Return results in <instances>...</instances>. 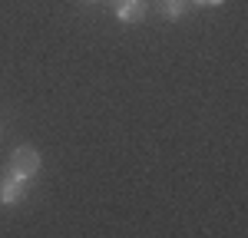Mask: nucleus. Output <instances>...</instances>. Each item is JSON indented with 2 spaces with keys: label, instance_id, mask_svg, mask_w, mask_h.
Wrapping results in <instances>:
<instances>
[{
  "label": "nucleus",
  "instance_id": "20e7f679",
  "mask_svg": "<svg viewBox=\"0 0 248 238\" xmlns=\"http://www.w3.org/2000/svg\"><path fill=\"white\" fill-rule=\"evenodd\" d=\"M186 3L189 0H159V7H162V14L169 20H179L182 14H186Z\"/></svg>",
  "mask_w": 248,
  "mask_h": 238
},
{
  "label": "nucleus",
  "instance_id": "f03ea898",
  "mask_svg": "<svg viewBox=\"0 0 248 238\" xmlns=\"http://www.w3.org/2000/svg\"><path fill=\"white\" fill-rule=\"evenodd\" d=\"M23 192H27V182L7 172L3 182H0V202H3V205H17L20 198H23Z\"/></svg>",
  "mask_w": 248,
  "mask_h": 238
},
{
  "label": "nucleus",
  "instance_id": "f257e3e1",
  "mask_svg": "<svg viewBox=\"0 0 248 238\" xmlns=\"http://www.w3.org/2000/svg\"><path fill=\"white\" fill-rule=\"evenodd\" d=\"M40 165H43V159H40V152L33 149V146H20V149H14V156H10V176L17 178H33L40 172Z\"/></svg>",
  "mask_w": 248,
  "mask_h": 238
},
{
  "label": "nucleus",
  "instance_id": "39448f33",
  "mask_svg": "<svg viewBox=\"0 0 248 238\" xmlns=\"http://www.w3.org/2000/svg\"><path fill=\"white\" fill-rule=\"evenodd\" d=\"M189 3H199V7H218V3H225V0H189Z\"/></svg>",
  "mask_w": 248,
  "mask_h": 238
},
{
  "label": "nucleus",
  "instance_id": "7ed1b4c3",
  "mask_svg": "<svg viewBox=\"0 0 248 238\" xmlns=\"http://www.w3.org/2000/svg\"><path fill=\"white\" fill-rule=\"evenodd\" d=\"M113 7H116V17L123 23H139L146 17V3L142 0H113Z\"/></svg>",
  "mask_w": 248,
  "mask_h": 238
}]
</instances>
